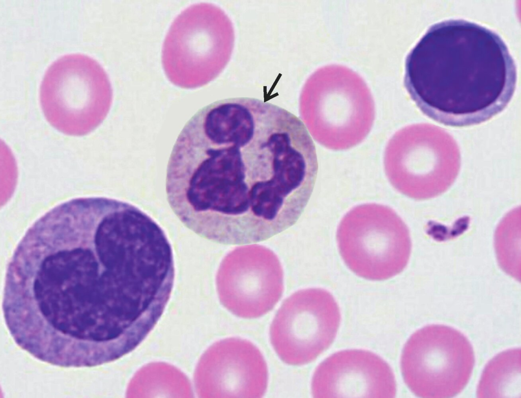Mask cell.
Here are the masks:
<instances>
[{"label":"cell","instance_id":"cell-1","mask_svg":"<svg viewBox=\"0 0 521 398\" xmlns=\"http://www.w3.org/2000/svg\"><path fill=\"white\" fill-rule=\"evenodd\" d=\"M318 171L303 122L250 97L215 101L185 125L167 166L173 212L200 236L225 245L262 242L293 226Z\"/></svg>","mask_w":521,"mask_h":398},{"label":"cell","instance_id":"cell-2","mask_svg":"<svg viewBox=\"0 0 521 398\" xmlns=\"http://www.w3.org/2000/svg\"><path fill=\"white\" fill-rule=\"evenodd\" d=\"M145 271L118 231L71 225L14 256L6 273L16 317L56 348L84 352L132 335L146 301Z\"/></svg>","mask_w":521,"mask_h":398},{"label":"cell","instance_id":"cell-3","mask_svg":"<svg viewBox=\"0 0 521 398\" xmlns=\"http://www.w3.org/2000/svg\"><path fill=\"white\" fill-rule=\"evenodd\" d=\"M516 83L515 64L504 41L465 19L431 25L406 59L404 84L411 99L447 126L489 120L507 106Z\"/></svg>","mask_w":521,"mask_h":398},{"label":"cell","instance_id":"cell-4","mask_svg":"<svg viewBox=\"0 0 521 398\" xmlns=\"http://www.w3.org/2000/svg\"><path fill=\"white\" fill-rule=\"evenodd\" d=\"M40 101L47 121L67 134L91 132L110 109L112 90L101 65L83 54L63 55L47 69L40 89Z\"/></svg>","mask_w":521,"mask_h":398},{"label":"cell","instance_id":"cell-5","mask_svg":"<svg viewBox=\"0 0 521 398\" xmlns=\"http://www.w3.org/2000/svg\"><path fill=\"white\" fill-rule=\"evenodd\" d=\"M340 254L357 275L383 280L400 273L411 251L408 228L392 209L377 204L357 206L341 219L337 231Z\"/></svg>","mask_w":521,"mask_h":398},{"label":"cell","instance_id":"cell-6","mask_svg":"<svg viewBox=\"0 0 521 398\" xmlns=\"http://www.w3.org/2000/svg\"><path fill=\"white\" fill-rule=\"evenodd\" d=\"M475 364L473 348L458 330L432 324L414 332L405 344L400 366L403 380L416 396L453 397L467 385Z\"/></svg>","mask_w":521,"mask_h":398},{"label":"cell","instance_id":"cell-7","mask_svg":"<svg viewBox=\"0 0 521 398\" xmlns=\"http://www.w3.org/2000/svg\"><path fill=\"white\" fill-rule=\"evenodd\" d=\"M222 17L207 3L192 5L172 21L162 50L164 72L173 84L194 89L212 80L223 60Z\"/></svg>","mask_w":521,"mask_h":398},{"label":"cell","instance_id":"cell-8","mask_svg":"<svg viewBox=\"0 0 521 398\" xmlns=\"http://www.w3.org/2000/svg\"><path fill=\"white\" fill-rule=\"evenodd\" d=\"M340 321L332 294L320 288L299 290L287 298L270 328L271 344L286 364L302 365L315 359L334 340Z\"/></svg>","mask_w":521,"mask_h":398},{"label":"cell","instance_id":"cell-9","mask_svg":"<svg viewBox=\"0 0 521 398\" xmlns=\"http://www.w3.org/2000/svg\"><path fill=\"white\" fill-rule=\"evenodd\" d=\"M216 282L221 303L243 318H258L270 311L283 290V272L277 256L256 245L239 247L227 254Z\"/></svg>","mask_w":521,"mask_h":398},{"label":"cell","instance_id":"cell-10","mask_svg":"<svg viewBox=\"0 0 521 398\" xmlns=\"http://www.w3.org/2000/svg\"><path fill=\"white\" fill-rule=\"evenodd\" d=\"M268 381L263 355L247 339L220 340L207 350L200 362L198 386L203 397H261Z\"/></svg>","mask_w":521,"mask_h":398},{"label":"cell","instance_id":"cell-11","mask_svg":"<svg viewBox=\"0 0 521 398\" xmlns=\"http://www.w3.org/2000/svg\"><path fill=\"white\" fill-rule=\"evenodd\" d=\"M314 397H394L396 381L389 365L366 350L338 351L322 361L311 381Z\"/></svg>","mask_w":521,"mask_h":398},{"label":"cell","instance_id":"cell-12","mask_svg":"<svg viewBox=\"0 0 521 398\" xmlns=\"http://www.w3.org/2000/svg\"><path fill=\"white\" fill-rule=\"evenodd\" d=\"M520 350L504 351L485 366L477 388L479 397H509L520 387Z\"/></svg>","mask_w":521,"mask_h":398},{"label":"cell","instance_id":"cell-13","mask_svg":"<svg viewBox=\"0 0 521 398\" xmlns=\"http://www.w3.org/2000/svg\"><path fill=\"white\" fill-rule=\"evenodd\" d=\"M517 209L508 213L497 227L495 246L498 263L506 273L520 279V216Z\"/></svg>","mask_w":521,"mask_h":398}]
</instances>
